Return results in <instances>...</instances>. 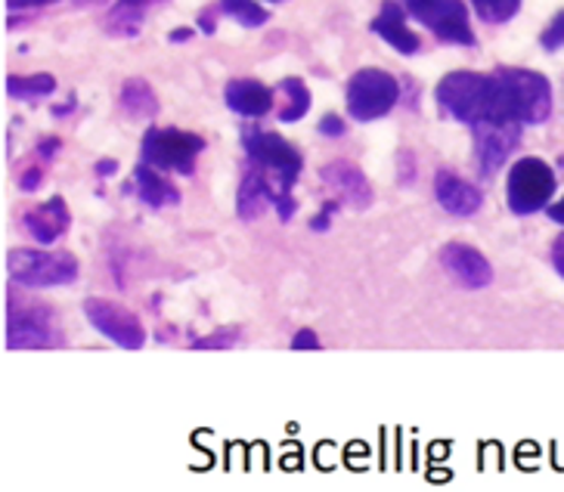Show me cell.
Returning <instances> with one entry per match:
<instances>
[{
    "label": "cell",
    "instance_id": "3957f363",
    "mask_svg": "<svg viewBox=\"0 0 564 492\" xmlns=\"http://www.w3.org/2000/svg\"><path fill=\"white\" fill-rule=\"evenodd\" d=\"M10 280L25 288H56L78 280V261L66 251H29L17 248L7 258Z\"/></svg>",
    "mask_w": 564,
    "mask_h": 492
},
{
    "label": "cell",
    "instance_id": "836d02e7",
    "mask_svg": "<svg viewBox=\"0 0 564 492\" xmlns=\"http://www.w3.org/2000/svg\"><path fill=\"white\" fill-rule=\"evenodd\" d=\"M400 162H403V183H413V155H410V152H403V155H400Z\"/></svg>",
    "mask_w": 564,
    "mask_h": 492
},
{
    "label": "cell",
    "instance_id": "8fae6325",
    "mask_svg": "<svg viewBox=\"0 0 564 492\" xmlns=\"http://www.w3.org/2000/svg\"><path fill=\"white\" fill-rule=\"evenodd\" d=\"M475 131V155L481 164L484 177H494L521 140V124H499V121H481L471 124Z\"/></svg>",
    "mask_w": 564,
    "mask_h": 492
},
{
    "label": "cell",
    "instance_id": "4fadbf2b",
    "mask_svg": "<svg viewBox=\"0 0 564 492\" xmlns=\"http://www.w3.org/2000/svg\"><path fill=\"white\" fill-rule=\"evenodd\" d=\"M441 263L449 276L456 282H463L465 288H484L494 282V266L484 258L478 248L465 245V242H449L441 251Z\"/></svg>",
    "mask_w": 564,
    "mask_h": 492
},
{
    "label": "cell",
    "instance_id": "5bb4252c",
    "mask_svg": "<svg viewBox=\"0 0 564 492\" xmlns=\"http://www.w3.org/2000/svg\"><path fill=\"white\" fill-rule=\"evenodd\" d=\"M434 196L441 201V208L453 217H471V214L481 208V189L478 186H471V183H465L463 177H456V174H449V171H441L437 177H434Z\"/></svg>",
    "mask_w": 564,
    "mask_h": 492
},
{
    "label": "cell",
    "instance_id": "8d00e7d4",
    "mask_svg": "<svg viewBox=\"0 0 564 492\" xmlns=\"http://www.w3.org/2000/svg\"><path fill=\"white\" fill-rule=\"evenodd\" d=\"M549 217H552L555 223H564V198L562 201H555V205H549Z\"/></svg>",
    "mask_w": 564,
    "mask_h": 492
},
{
    "label": "cell",
    "instance_id": "f546056e",
    "mask_svg": "<svg viewBox=\"0 0 564 492\" xmlns=\"http://www.w3.org/2000/svg\"><path fill=\"white\" fill-rule=\"evenodd\" d=\"M319 133H323V136H341V133H345V121L338 116H326L319 121Z\"/></svg>",
    "mask_w": 564,
    "mask_h": 492
},
{
    "label": "cell",
    "instance_id": "52a82bcc",
    "mask_svg": "<svg viewBox=\"0 0 564 492\" xmlns=\"http://www.w3.org/2000/svg\"><path fill=\"white\" fill-rule=\"evenodd\" d=\"M400 99V84L382 68H360L348 84V109L357 121L388 116Z\"/></svg>",
    "mask_w": 564,
    "mask_h": 492
},
{
    "label": "cell",
    "instance_id": "74e56055",
    "mask_svg": "<svg viewBox=\"0 0 564 492\" xmlns=\"http://www.w3.org/2000/svg\"><path fill=\"white\" fill-rule=\"evenodd\" d=\"M270 3H280V0H270Z\"/></svg>",
    "mask_w": 564,
    "mask_h": 492
},
{
    "label": "cell",
    "instance_id": "4dcf8cb0",
    "mask_svg": "<svg viewBox=\"0 0 564 492\" xmlns=\"http://www.w3.org/2000/svg\"><path fill=\"white\" fill-rule=\"evenodd\" d=\"M51 3H59V0H7L10 10H34V7H51Z\"/></svg>",
    "mask_w": 564,
    "mask_h": 492
},
{
    "label": "cell",
    "instance_id": "4316f807",
    "mask_svg": "<svg viewBox=\"0 0 564 492\" xmlns=\"http://www.w3.org/2000/svg\"><path fill=\"white\" fill-rule=\"evenodd\" d=\"M236 341H239L236 331H217L212 338H199V341L193 345V350H227V347H232Z\"/></svg>",
    "mask_w": 564,
    "mask_h": 492
},
{
    "label": "cell",
    "instance_id": "9a60e30c",
    "mask_svg": "<svg viewBox=\"0 0 564 492\" xmlns=\"http://www.w3.org/2000/svg\"><path fill=\"white\" fill-rule=\"evenodd\" d=\"M22 223H25V230L32 232L34 242H41V245H53V242L68 230L72 217H68L66 201L56 196L51 198V201H44V205L32 208V211L22 217Z\"/></svg>",
    "mask_w": 564,
    "mask_h": 492
},
{
    "label": "cell",
    "instance_id": "ba28073f",
    "mask_svg": "<svg viewBox=\"0 0 564 492\" xmlns=\"http://www.w3.org/2000/svg\"><path fill=\"white\" fill-rule=\"evenodd\" d=\"M63 345L56 316L47 307H19L10 300L7 313V347L10 350H51Z\"/></svg>",
    "mask_w": 564,
    "mask_h": 492
},
{
    "label": "cell",
    "instance_id": "1f68e13d",
    "mask_svg": "<svg viewBox=\"0 0 564 492\" xmlns=\"http://www.w3.org/2000/svg\"><path fill=\"white\" fill-rule=\"evenodd\" d=\"M19 186H22L25 193H34V189L41 186V171H37V167L25 171V174H22V181H19Z\"/></svg>",
    "mask_w": 564,
    "mask_h": 492
},
{
    "label": "cell",
    "instance_id": "44dd1931",
    "mask_svg": "<svg viewBox=\"0 0 564 492\" xmlns=\"http://www.w3.org/2000/svg\"><path fill=\"white\" fill-rule=\"evenodd\" d=\"M121 109L131 118H152L159 112V102L152 87L143 78H131L121 87Z\"/></svg>",
    "mask_w": 564,
    "mask_h": 492
},
{
    "label": "cell",
    "instance_id": "d4e9b609",
    "mask_svg": "<svg viewBox=\"0 0 564 492\" xmlns=\"http://www.w3.org/2000/svg\"><path fill=\"white\" fill-rule=\"evenodd\" d=\"M471 3L484 22H509L521 7V0H471Z\"/></svg>",
    "mask_w": 564,
    "mask_h": 492
},
{
    "label": "cell",
    "instance_id": "d6986e66",
    "mask_svg": "<svg viewBox=\"0 0 564 492\" xmlns=\"http://www.w3.org/2000/svg\"><path fill=\"white\" fill-rule=\"evenodd\" d=\"M267 205H273V196H270V186H267L264 174L251 164L246 171V177L239 183V196H236V211L242 220H254L264 214Z\"/></svg>",
    "mask_w": 564,
    "mask_h": 492
},
{
    "label": "cell",
    "instance_id": "7402d4cb",
    "mask_svg": "<svg viewBox=\"0 0 564 492\" xmlns=\"http://www.w3.org/2000/svg\"><path fill=\"white\" fill-rule=\"evenodd\" d=\"M280 90L289 97V106L280 112V118L285 124H289V121H301V118L311 112V90L304 87L301 78H285V81L280 84Z\"/></svg>",
    "mask_w": 564,
    "mask_h": 492
},
{
    "label": "cell",
    "instance_id": "277c9868",
    "mask_svg": "<svg viewBox=\"0 0 564 492\" xmlns=\"http://www.w3.org/2000/svg\"><path fill=\"white\" fill-rule=\"evenodd\" d=\"M441 109L465 124H481L490 118V75L478 72H449L437 84Z\"/></svg>",
    "mask_w": 564,
    "mask_h": 492
},
{
    "label": "cell",
    "instance_id": "5b68a950",
    "mask_svg": "<svg viewBox=\"0 0 564 492\" xmlns=\"http://www.w3.org/2000/svg\"><path fill=\"white\" fill-rule=\"evenodd\" d=\"M555 196V171L543 158H521L509 171L506 198L514 214H536Z\"/></svg>",
    "mask_w": 564,
    "mask_h": 492
},
{
    "label": "cell",
    "instance_id": "cb8c5ba5",
    "mask_svg": "<svg viewBox=\"0 0 564 492\" xmlns=\"http://www.w3.org/2000/svg\"><path fill=\"white\" fill-rule=\"evenodd\" d=\"M56 90V81L53 75H13L7 78V94L17 99H29V97H51Z\"/></svg>",
    "mask_w": 564,
    "mask_h": 492
},
{
    "label": "cell",
    "instance_id": "ac0fdd59",
    "mask_svg": "<svg viewBox=\"0 0 564 492\" xmlns=\"http://www.w3.org/2000/svg\"><path fill=\"white\" fill-rule=\"evenodd\" d=\"M137 196L143 205H150V208H171V205H177L181 201V193H177V186L174 183H167L162 174H159V167H152V164H140L137 167Z\"/></svg>",
    "mask_w": 564,
    "mask_h": 492
},
{
    "label": "cell",
    "instance_id": "7a4b0ae2",
    "mask_svg": "<svg viewBox=\"0 0 564 492\" xmlns=\"http://www.w3.org/2000/svg\"><path fill=\"white\" fill-rule=\"evenodd\" d=\"M246 149H249L251 164L264 174L270 196H273V208L280 211L282 220H292V214H295L292 186L301 177V152L276 133L264 131L246 133Z\"/></svg>",
    "mask_w": 564,
    "mask_h": 492
},
{
    "label": "cell",
    "instance_id": "484cf974",
    "mask_svg": "<svg viewBox=\"0 0 564 492\" xmlns=\"http://www.w3.org/2000/svg\"><path fill=\"white\" fill-rule=\"evenodd\" d=\"M540 44L546 50H562L564 47V10L558 13V17L552 19L546 25V32H543V37H540Z\"/></svg>",
    "mask_w": 564,
    "mask_h": 492
},
{
    "label": "cell",
    "instance_id": "f1b7e54d",
    "mask_svg": "<svg viewBox=\"0 0 564 492\" xmlns=\"http://www.w3.org/2000/svg\"><path fill=\"white\" fill-rule=\"evenodd\" d=\"M335 208H338V201H329V205H326V208H323V211L316 214L314 220H311V230H314V232L329 230V220H333Z\"/></svg>",
    "mask_w": 564,
    "mask_h": 492
},
{
    "label": "cell",
    "instance_id": "2e32d148",
    "mask_svg": "<svg viewBox=\"0 0 564 492\" xmlns=\"http://www.w3.org/2000/svg\"><path fill=\"white\" fill-rule=\"evenodd\" d=\"M224 99L230 106L232 112L246 118H261L270 112L273 106V94L270 87H264L261 81H251V78H236L224 87Z\"/></svg>",
    "mask_w": 564,
    "mask_h": 492
},
{
    "label": "cell",
    "instance_id": "ffe728a7",
    "mask_svg": "<svg viewBox=\"0 0 564 492\" xmlns=\"http://www.w3.org/2000/svg\"><path fill=\"white\" fill-rule=\"evenodd\" d=\"M159 0H118L116 7L106 13V32L116 37H133L140 34V25Z\"/></svg>",
    "mask_w": 564,
    "mask_h": 492
},
{
    "label": "cell",
    "instance_id": "e575fe53",
    "mask_svg": "<svg viewBox=\"0 0 564 492\" xmlns=\"http://www.w3.org/2000/svg\"><path fill=\"white\" fill-rule=\"evenodd\" d=\"M56 149H59V140H44V143L37 146V152H41L44 158H53V155H56Z\"/></svg>",
    "mask_w": 564,
    "mask_h": 492
},
{
    "label": "cell",
    "instance_id": "83f0119b",
    "mask_svg": "<svg viewBox=\"0 0 564 492\" xmlns=\"http://www.w3.org/2000/svg\"><path fill=\"white\" fill-rule=\"evenodd\" d=\"M292 350H311L314 353V350H319V338H316L311 328H301L299 335L292 338Z\"/></svg>",
    "mask_w": 564,
    "mask_h": 492
},
{
    "label": "cell",
    "instance_id": "d590c367",
    "mask_svg": "<svg viewBox=\"0 0 564 492\" xmlns=\"http://www.w3.org/2000/svg\"><path fill=\"white\" fill-rule=\"evenodd\" d=\"M116 171H118V164L112 162V158H106V162H97V174H100V177H112Z\"/></svg>",
    "mask_w": 564,
    "mask_h": 492
},
{
    "label": "cell",
    "instance_id": "603a6c76",
    "mask_svg": "<svg viewBox=\"0 0 564 492\" xmlns=\"http://www.w3.org/2000/svg\"><path fill=\"white\" fill-rule=\"evenodd\" d=\"M217 10L224 17H230L232 22H239L242 29H258V25L267 22V10L261 3H254V0H220Z\"/></svg>",
    "mask_w": 564,
    "mask_h": 492
},
{
    "label": "cell",
    "instance_id": "7c38bea8",
    "mask_svg": "<svg viewBox=\"0 0 564 492\" xmlns=\"http://www.w3.org/2000/svg\"><path fill=\"white\" fill-rule=\"evenodd\" d=\"M319 181L326 183L333 189L341 205H350V208H369L372 205V186L366 181V174L350 162H329L319 167Z\"/></svg>",
    "mask_w": 564,
    "mask_h": 492
},
{
    "label": "cell",
    "instance_id": "9c48e42d",
    "mask_svg": "<svg viewBox=\"0 0 564 492\" xmlns=\"http://www.w3.org/2000/svg\"><path fill=\"white\" fill-rule=\"evenodd\" d=\"M422 25H429L441 41L475 47V32L463 0H403Z\"/></svg>",
    "mask_w": 564,
    "mask_h": 492
},
{
    "label": "cell",
    "instance_id": "8992f818",
    "mask_svg": "<svg viewBox=\"0 0 564 492\" xmlns=\"http://www.w3.org/2000/svg\"><path fill=\"white\" fill-rule=\"evenodd\" d=\"M202 149H205V140L196 133L177 131V128H152L143 136V162L159 171L193 174Z\"/></svg>",
    "mask_w": 564,
    "mask_h": 492
},
{
    "label": "cell",
    "instance_id": "d6a6232c",
    "mask_svg": "<svg viewBox=\"0 0 564 492\" xmlns=\"http://www.w3.org/2000/svg\"><path fill=\"white\" fill-rule=\"evenodd\" d=\"M552 263H555V270L564 276V236H558L555 245H552Z\"/></svg>",
    "mask_w": 564,
    "mask_h": 492
},
{
    "label": "cell",
    "instance_id": "30bf717a",
    "mask_svg": "<svg viewBox=\"0 0 564 492\" xmlns=\"http://www.w3.org/2000/svg\"><path fill=\"white\" fill-rule=\"evenodd\" d=\"M84 313L90 319V326L97 328L100 335H106L109 341H116L124 350H140L147 345V331L140 326V319L131 310L118 307L112 300H100V297H90L84 304Z\"/></svg>",
    "mask_w": 564,
    "mask_h": 492
},
{
    "label": "cell",
    "instance_id": "e0dca14e",
    "mask_svg": "<svg viewBox=\"0 0 564 492\" xmlns=\"http://www.w3.org/2000/svg\"><path fill=\"white\" fill-rule=\"evenodd\" d=\"M372 32L379 34V37H384V41L398 50V53H403V56L419 53V37L406 29V19L400 13V3H391V0L384 3L382 13L372 19Z\"/></svg>",
    "mask_w": 564,
    "mask_h": 492
},
{
    "label": "cell",
    "instance_id": "6da1fadb",
    "mask_svg": "<svg viewBox=\"0 0 564 492\" xmlns=\"http://www.w3.org/2000/svg\"><path fill=\"white\" fill-rule=\"evenodd\" d=\"M552 112V87L531 68H499L490 75V121L540 124Z\"/></svg>",
    "mask_w": 564,
    "mask_h": 492
}]
</instances>
